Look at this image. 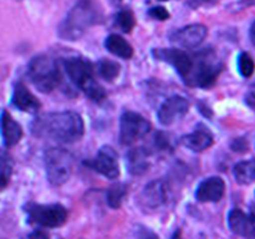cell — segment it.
Instances as JSON below:
<instances>
[{"mask_svg": "<svg viewBox=\"0 0 255 239\" xmlns=\"http://www.w3.org/2000/svg\"><path fill=\"white\" fill-rule=\"evenodd\" d=\"M226 183L221 177H209L204 179L196 191V198L202 203L218 202L223 198Z\"/></svg>", "mask_w": 255, "mask_h": 239, "instance_id": "4fadbf2b", "label": "cell"}, {"mask_svg": "<svg viewBox=\"0 0 255 239\" xmlns=\"http://www.w3.org/2000/svg\"><path fill=\"white\" fill-rule=\"evenodd\" d=\"M148 14L151 15L153 19L161 20V21H164V20H167L169 17V12L167 11L166 7H163V6L152 7V9L148 11Z\"/></svg>", "mask_w": 255, "mask_h": 239, "instance_id": "4316f807", "label": "cell"}, {"mask_svg": "<svg viewBox=\"0 0 255 239\" xmlns=\"http://www.w3.org/2000/svg\"><path fill=\"white\" fill-rule=\"evenodd\" d=\"M74 166V158L64 148H49L45 152L46 176L52 186H61L70 178Z\"/></svg>", "mask_w": 255, "mask_h": 239, "instance_id": "8992f818", "label": "cell"}, {"mask_svg": "<svg viewBox=\"0 0 255 239\" xmlns=\"http://www.w3.org/2000/svg\"><path fill=\"white\" fill-rule=\"evenodd\" d=\"M249 34H251V40H252V42H253V44L255 45V21L253 22V24H252L251 32H249Z\"/></svg>", "mask_w": 255, "mask_h": 239, "instance_id": "4dcf8cb0", "label": "cell"}, {"mask_svg": "<svg viewBox=\"0 0 255 239\" xmlns=\"http://www.w3.org/2000/svg\"><path fill=\"white\" fill-rule=\"evenodd\" d=\"M12 172V162L10 156H7L5 152L1 153V188L4 189L7 186L11 177Z\"/></svg>", "mask_w": 255, "mask_h": 239, "instance_id": "484cf974", "label": "cell"}, {"mask_svg": "<svg viewBox=\"0 0 255 239\" xmlns=\"http://www.w3.org/2000/svg\"><path fill=\"white\" fill-rule=\"evenodd\" d=\"M30 80L44 94L54 91L61 82V71L56 60L47 55H39L30 61L27 70Z\"/></svg>", "mask_w": 255, "mask_h": 239, "instance_id": "277c9868", "label": "cell"}, {"mask_svg": "<svg viewBox=\"0 0 255 239\" xmlns=\"http://www.w3.org/2000/svg\"><path fill=\"white\" fill-rule=\"evenodd\" d=\"M193 1H197L199 2V4H202V2H209V1H213V0H193Z\"/></svg>", "mask_w": 255, "mask_h": 239, "instance_id": "836d02e7", "label": "cell"}, {"mask_svg": "<svg viewBox=\"0 0 255 239\" xmlns=\"http://www.w3.org/2000/svg\"><path fill=\"white\" fill-rule=\"evenodd\" d=\"M85 163L91 167L97 173L102 174L109 179H116L120 176V166L117 161V153L110 146H104L99 149L96 157L92 161Z\"/></svg>", "mask_w": 255, "mask_h": 239, "instance_id": "30bf717a", "label": "cell"}, {"mask_svg": "<svg viewBox=\"0 0 255 239\" xmlns=\"http://www.w3.org/2000/svg\"><path fill=\"white\" fill-rule=\"evenodd\" d=\"M238 70L243 77H252L255 71V62L248 52H242L238 56Z\"/></svg>", "mask_w": 255, "mask_h": 239, "instance_id": "d4e9b609", "label": "cell"}, {"mask_svg": "<svg viewBox=\"0 0 255 239\" xmlns=\"http://www.w3.org/2000/svg\"><path fill=\"white\" fill-rule=\"evenodd\" d=\"M127 194V186L125 183H116L107 191V203L111 208L117 209L121 207L125 197Z\"/></svg>", "mask_w": 255, "mask_h": 239, "instance_id": "603a6c76", "label": "cell"}, {"mask_svg": "<svg viewBox=\"0 0 255 239\" xmlns=\"http://www.w3.org/2000/svg\"><path fill=\"white\" fill-rule=\"evenodd\" d=\"M31 131L39 138L71 143L84 136L85 123L77 112H51L36 117L31 124Z\"/></svg>", "mask_w": 255, "mask_h": 239, "instance_id": "6da1fadb", "label": "cell"}, {"mask_svg": "<svg viewBox=\"0 0 255 239\" xmlns=\"http://www.w3.org/2000/svg\"><path fill=\"white\" fill-rule=\"evenodd\" d=\"M105 46L111 54L121 59L128 60L133 56V47L119 34H111L105 40Z\"/></svg>", "mask_w": 255, "mask_h": 239, "instance_id": "ffe728a7", "label": "cell"}, {"mask_svg": "<svg viewBox=\"0 0 255 239\" xmlns=\"http://www.w3.org/2000/svg\"><path fill=\"white\" fill-rule=\"evenodd\" d=\"M65 70L70 80L81 89L90 100L100 104L106 99V91L95 80L94 67L89 60L80 56L70 57L65 61Z\"/></svg>", "mask_w": 255, "mask_h": 239, "instance_id": "3957f363", "label": "cell"}, {"mask_svg": "<svg viewBox=\"0 0 255 239\" xmlns=\"http://www.w3.org/2000/svg\"><path fill=\"white\" fill-rule=\"evenodd\" d=\"M189 110V104L187 99L178 96H172L167 99L163 104L161 105L158 110V121L161 122L163 126H169V124L174 123L176 121L181 120L182 117L186 116V114Z\"/></svg>", "mask_w": 255, "mask_h": 239, "instance_id": "8fae6325", "label": "cell"}, {"mask_svg": "<svg viewBox=\"0 0 255 239\" xmlns=\"http://www.w3.org/2000/svg\"><path fill=\"white\" fill-rule=\"evenodd\" d=\"M244 100H246V104L255 111V85H253V86L248 90Z\"/></svg>", "mask_w": 255, "mask_h": 239, "instance_id": "83f0119b", "label": "cell"}, {"mask_svg": "<svg viewBox=\"0 0 255 239\" xmlns=\"http://www.w3.org/2000/svg\"><path fill=\"white\" fill-rule=\"evenodd\" d=\"M193 57V70L186 84L189 86L203 87V89L213 86L223 69V65L216 52L206 49L204 51L194 55Z\"/></svg>", "mask_w": 255, "mask_h": 239, "instance_id": "5b68a950", "label": "cell"}, {"mask_svg": "<svg viewBox=\"0 0 255 239\" xmlns=\"http://www.w3.org/2000/svg\"><path fill=\"white\" fill-rule=\"evenodd\" d=\"M151 131V123L136 112L127 111L122 115L120 123V139L122 144L134 143L138 139L143 138Z\"/></svg>", "mask_w": 255, "mask_h": 239, "instance_id": "ba28073f", "label": "cell"}, {"mask_svg": "<svg viewBox=\"0 0 255 239\" xmlns=\"http://www.w3.org/2000/svg\"><path fill=\"white\" fill-rule=\"evenodd\" d=\"M1 134L5 147L7 148L15 146L22 137L21 126L7 114L6 110L1 112Z\"/></svg>", "mask_w": 255, "mask_h": 239, "instance_id": "ac0fdd59", "label": "cell"}, {"mask_svg": "<svg viewBox=\"0 0 255 239\" xmlns=\"http://www.w3.org/2000/svg\"><path fill=\"white\" fill-rule=\"evenodd\" d=\"M141 206L146 209H156L166 201V189L162 182L153 181L147 184L142 191Z\"/></svg>", "mask_w": 255, "mask_h": 239, "instance_id": "2e32d148", "label": "cell"}, {"mask_svg": "<svg viewBox=\"0 0 255 239\" xmlns=\"http://www.w3.org/2000/svg\"><path fill=\"white\" fill-rule=\"evenodd\" d=\"M97 71H99V75L102 79L112 82L119 77L120 72H121V66L116 61H112V60L109 59H102L97 62Z\"/></svg>", "mask_w": 255, "mask_h": 239, "instance_id": "7402d4cb", "label": "cell"}, {"mask_svg": "<svg viewBox=\"0 0 255 239\" xmlns=\"http://www.w3.org/2000/svg\"><path fill=\"white\" fill-rule=\"evenodd\" d=\"M163 1H166V0H163Z\"/></svg>", "mask_w": 255, "mask_h": 239, "instance_id": "e575fe53", "label": "cell"}, {"mask_svg": "<svg viewBox=\"0 0 255 239\" xmlns=\"http://www.w3.org/2000/svg\"><path fill=\"white\" fill-rule=\"evenodd\" d=\"M29 223L37 224L44 228L61 227L67 219V211L61 204L27 203L25 206Z\"/></svg>", "mask_w": 255, "mask_h": 239, "instance_id": "52a82bcc", "label": "cell"}, {"mask_svg": "<svg viewBox=\"0 0 255 239\" xmlns=\"http://www.w3.org/2000/svg\"><path fill=\"white\" fill-rule=\"evenodd\" d=\"M102 19L104 11L96 0H79L60 26L59 35L65 40L76 41L89 27L100 24Z\"/></svg>", "mask_w": 255, "mask_h": 239, "instance_id": "7a4b0ae2", "label": "cell"}, {"mask_svg": "<svg viewBox=\"0 0 255 239\" xmlns=\"http://www.w3.org/2000/svg\"><path fill=\"white\" fill-rule=\"evenodd\" d=\"M214 138L213 134L209 131H207L204 127H198L192 133L186 134L182 137V143L187 147V148L192 149L193 152H202L204 149L209 148L213 144Z\"/></svg>", "mask_w": 255, "mask_h": 239, "instance_id": "e0dca14e", "label": "cell"}, {"mask_svg": "<svg viewBox=\"0 0 255 239\" xmlns=\"http://www.w3.org/2000/svg\"><path fill=\"white\" fill-rule=\"evenodd\" d=\"M171 239H182V238H181V232L177 231L176 233H174L173 236H172V238H171Z\"/></svg>", "mask_w": 255, "mask_h": 239, "instance_id": "d6a6232c", "label": "cell"}, {"mask_svg": "<svg viewBox=\"0 0 255 239\" xmlns=\"http://www.w3.org/2000/svg\"><path fill=\"white\" fill-rule=\"evenodd\" d=\"M143 239H158V237H157L156 234L151 233V232H147L146 236L143 237Z\"/></svg>", "mask_w": 255, "mask_h": 239, "instance_id": "1f68e13d", "label": "cell"}, {"mask_svg": "<svg viewBox=\"0 0 255 239\" xmlns=\"http://www.w3.org/2000/svg\"><path fill=\"white\" fill-rule=\"evenodd\" d=\"M24 239H50L49 234L44 231H40V229H36V231L31 232L30 234H27Z\"/></svg>", "mask_w": 255, "mask_h": 239, "instance_id": "f546056e", "label": "cell"}, {"mask_svg": "<svg viewBox=\"0 0 255 239\" xmlns=\"http://www.w3.org/2000/svg\"><path fill=\"white\" fill-rule=\"evenodd\" d=\"M232 148L236 152H246L248 149V143L244 138H237L232 144Z\"/></svg>", "mask_w": 255, "mask_h": 239, "instance_id": "f1b7e54d", "label": "cell"}, {"mask_svg": "<svg viewBox=\"0 0 255 239\" xmlns=\"http://www.w3.org/2000/svg\"><path fill=\"white\" fill-rule=\"evenodd\" d=\"M234 178L239 184H251L255 182V158L242 161L233 168Z\"/></svg>", "mask_w": 255, "mask_h": 239, "instance_id": "44dd1931", "label": "cell"}, {"mask_svg": "<svg viewBox=\"0 0 255 239\" xmlns=\"http://www.w3.org/2000/svg\"><path fill=\"white\" fill-rule=\"evenodd\" d=\"M228 226L237 236L252 237L255 234V217L244 213L242 209L234 208L228 214Z\"/></svg>", "mask_w": 255, "mask_h": 239, "instance_id": "5bb4252c", "label": "cell"}, {"mask_svg": "<svg viewBox=\"0 0 255 239\" xmlns=\"http://www.w3.org/2000/svg\"><path fill=\"white\" fill-rule=\"evenodd\" d=\"M208 30L202 24H192L177 30L171 36L172 41L184 49H194L199 46L207 37Z\"/></svg>", "mask_w": 255, "mask_h": 239, "instance_id": "7c38bea8", "label": "cell"}, {"mask_svg": "<svg viewBox=\"0 0 255 239\" xmlns=\"http://www.w3.org/2000/svg\"><path fill=\"white\" fill-rule=\"evenodd\" d=\"M12 104L16 109L21 110L24 112H31V114L37 112L41 107V104L36 99V96H34L22 82H17L14 86Z\"/></svg>", "mask_w": 255, "mask_h": 239, "instance_id": "9a60e30c", "label": "cell"}, {"mask_svg": "<svg viewBox=\"0 0 255 239\" xmlns=\"http://www.w3.org/2000/svg\"><path fill=\"white\" fill-rule=\"evenodd\" d=\"M149 153L144 148H133L127 153V168L129 173L143 174L149 167Z\"/></svg>", "mask_w": 255, "mask_h": 239, "instance_id": "d6986e66", "label": "cell"}, {"mask_svg": "<svg viewBox=\"0 0 255 239\" xmlns=\"http://www.w3.org/2000/svg\"><path fill=\"white\" fill-rule=\"evenodd\" d=\"M152 55L158 61H163L172 65L179 74V76L184 80V82L188 80L189 75L193 70V56L179 49H154L152 51Z\"/></svg>", "mask_w": 255, "mask_h": 239, "instance_id": "9c48e42d", "label": "cell"}, {"mask_svg": "<svg viewBox=\"0 0 255 239\" xmlns=\"http://www.w3.org/2000/svg\"><path fill=\"white\" fill-rule=\"evenodd\" d=\"M116 25L119 29H121V31L129 34L133 30L134 25H136L133 12L129 9L120 10L116 15Z\"/></svg>", "mask_w": 255, "mask_h": 239, "instance_id": "cb8c5ba5", "label": "cell"}]
</instances>
